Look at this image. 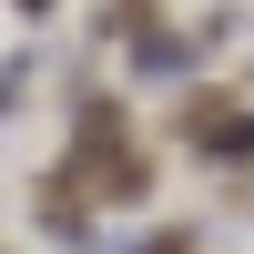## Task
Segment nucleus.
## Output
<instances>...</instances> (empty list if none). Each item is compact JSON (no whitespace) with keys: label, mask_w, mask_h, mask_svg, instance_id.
Instances as JSON below:
<instances>
[{"label":"nucleus","mask_w":254,"mask_h":254,"mask_svg":"<svg viewBox=\"0 0 254 254\" xmlns=\"http://www.w3.org/2000/svg\"><path fill=\"white\" fill-rule=\"evenodd\" d=\"M92 31H102V41H153V31H163V0H102Z\"/></svg>","instance_id":"nucleus-1"},{"label":"nucleus","mask_w":254,"mask_h":254,"mask_svg":"<svg viewBox=\"0 0 254 254\" xmlns=\"http://www.w3.org/2000/svg\"><path fill=\"white\" fill-rule=\"evenodd\" d=\"M10 10H20V20H51V0H10Z\"/></svg>","instance_id":"nucleus-2"}]
</instances>
